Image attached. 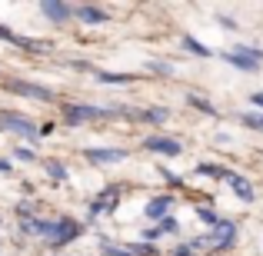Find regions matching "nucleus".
<instances>
[{"label": "nucleus", "instance_id": "nucleus-1", "mask_svg": "<svg viewBox=\"0 0 263 256\" xmlns=\"http://www.w3.org/2000/svg\"><path fill=\"white\" fill-rule=\"evenodd\" d=\"M223 57L230 60L233 67H240V70H247V73L260 70V64H263V50H257V47H237L233 53H223Z\"/></svg>", "mask_w": 263, "mask_h": 256}, {"label": "nucleus", "instance_id": "nucleus-2", "mask_svg": "<svg viewBox=\"0 0 263 256\" xmlns=\"http://www.w3.org/2000/svg\"><path fill=\"white\" fill-rule=\"evenodd\" d=\"M0 130H7V133H17V136H27V140H37V136H40V130L33 127L30 120L17 116V113H4V116H0Z\"/></svg>", "mask_w": 263, "mask_h": 256}, {"label": "nucleus", "instance_id": "nucleus-3", "mask_svg": "<svg viewBox=\"0 0 263 256\" xmlns=\"http://www.w3.org/2000/svg\"><path fill=\"white\" fill-rule=\"evenodd\" d=\"M110 110H100V107H87V103H70L67 107V120L70 123H80V120H97V116H107Z\"/></svg>", "mask_w": 263, "mask_h": 256}, {"label": "nucleus", "instance_id": "nucleus-4", "mask_svg": "<svg viewBox=\"0 0 263 256\" xmlns=\"http://www.w3.org/2000/svg\"><path fill=\"white\" fill-rule=\"evenodd\" d=\"M233 237H237V226H233L230 220H220L217 230H213V237L206 240V243L217 246V250H223V246H230V243H233Z\"/></svg>", "mask_w": 263, "mask_h": 256}, {"label": "nucleus", "instance_id": "nucleus-5", "mask_svg": "<svg viewBox=\"0 0 263 256\" xmlns=\"http://www.w3.org/2000/svg\"><path fill=\"white\" fill-rule=\"evenodd\" d=\"M13 93H24V96H33V100H53V93L47 87H37V84H24V80H10L7 84Z\"/></svg>", "mask_w": 263, "mask_h": 256}, {"label": "nucleus", "instance_id": "nucleus-6", "mask_svg": "<svg viewBox=\"0 0 263 256\" xmlns=\"http://www.w3.org/2000/svg\"><path fill=\"white\" fill-rule=\"evenodd\" d=\"M143 147L154 150V153H163V156H180V143L177 140H167V136H147Z\"/></svg>", "mask_w": 263, "mask_h": 256}, {"label": "nucleus", "instance_id": "nucleus-7", "mask_svg": "<svg viewBox=\"0 0 263 256\" xmlns=\"http://www.w3.org/2000/svg\"><path fill=\"white\" fill-rule=\"evenodd\" d=\"M84 156L90 163H120V160H127L123 150H84Z\"/></svg>", "mask_w": 263, "mask_h": 256}, {"label": "nucleus", "instance_id": "nucleus-8", "mask_svg": "<svg viewBox=\"0 0 263 256\" xmlns=\"http://www.w3.org/2000/svg\"><path fill=\"white\" fill-rule=\"evenodd\" d=\"M40 10H44V17H50L53 24H67V20L73 17V10L67 4H40Z\"/></svg>", "mask_w": 263, "mask_h": 256}, {"label": "nucleus", "instance_id": "nucleus-9", "mask_svg": "<svg viewBox=\"0 0 263 256\" xmlns=\"http://www.w3.org/2000/svg\"><path fill=\"white\" fill-rule=\"evenodd\" d=\"M24 233H37V237L57 240V223H40V220H24Z\"/></svg>", "mask_w": 263, "mask_h": 256}, {"label": "nucleus", "instance_id": "nucleus-10", "mask_svg": "<svg viewBox=\"0 0 263 256\" xmlns=\"http://www.w3.org/2000/svg\"><path fill=\"white\" fill-rule=\"evenodd\" d=\"M170 206H174V200H170V196H157V200H150V203H147V216L163 223V216L170 213Z\"/></svg>", "mask_w": 263, "mask_h": 256}, {"label": "nucleus", "instance_id": "nucleus-11", "mask_svg": "<svg viewBox=\"0 0 263 256\" xmlns=\"http://www.w3.org/2000/svg\"><path fill=\"white\" fill-rule=\"evenodd\" d=\"M73 13H77V17L84 20V24H107V13L97 10V7H77Z\"/></svg>", "mask_w": 263, "mask_h": 256}, {"label": "nucleus", "instance_id": "nucleus-12", "mask_svg": "<svg viewBox=\"0 0 263 256\" xmlns=\"http://www.w3.org/2000/svg\"><path fill=\"white\" fill-rule=\"evenodd\" d=\"M73 237H77V223L73 220H60L57 223V243H70Z\"/></svg>", "mask_w": 263, "mask_h": 256}, {"label": "nucleus", "instance_id": "nucleus-13", "mask_svg": "<svg viewBox=\"0 0 263 256\" xmlns=\"http://www.w3.org/2000/svg\"><path fill=\"white\" fill-rule=\"evenodd\" d=\"M227 180H230V186H233V193H237V196H243V200H253V186L247 183L243 176H233V173H230Z\"/></svg>", "mask_w": 263, "mask_h": 256}, {"label": "nucleus", "instance_id": "nucleus-14", "mask_svg": "<svg viewBox=\"0 0 263 256\" xmlns=\"http://www.w3.org/2000/svg\"><path fill=\"white\" fill-rule=\"evenodd\" d=\"M97 80L100 84H134L130 73H97Z\"/></svg>", "mask_w": 263, "mask_h": 256}, {"label": "nucleus", "instance_id": "nucleus-15", "mask_svg": "<svg viewBox=\"0 0 263 256\" xmlns=\"http://www.w3.org/2000/svg\"><path fill=\"white\" fill-rule=\"evenodd\" d=\"M240 120H243V127H250V130H257V133H263V113H243Z\"/></svg>", "mask_w": 263, "mask_h": 256}, {"label": "nucleus", "instance_id": "nucleus-16", "mask_svg": "<svg viewBox=\"0 0 263 256\" xmlns=\"http://www.w3.org/2000/svg\"><path fill=\"white\" fill-rule=\"evenodd\" d=\"M183 47H186L190 53H197V57H210V50H206L200 40H190V37H186V40H183Z\"/></svg>", "mask_w": 263, "mask_h": 256}, {"label": "nucleus", "instance_id": "nucleus-17", "mask_svg": "<svg viewBox=\"0 0 263 256\" xmlns=\"http://www.w3.org/2000/svg\"><path fill=\"white\" fill-rule=\"evenodd\" d=\"M197 213H200V220H203V223H213V226H217V223H220V216H217V213H213V210H210V206H200V210H197Z\"/></svg>", "mask_w": 263, "mask_h": 256}, {"label": "nucleus", "instance_id": "nucleus-18", "mask_svg": "<svg viewBox=\"0 0 263 256\" xmlns=\"http://www.w3.org/2000/svg\"><path fill=\"white\" fill-rule=\"evenodd\" d=\"M190 103H193L197 110H203V113H217V107H210V103H206V100H200V96H190Z\"/></svg>", "mask_w": 263, "mask_h": 256}, {"label": "nucleus", "instance_id": "nucleus-19", "mask_svg": "<svg viewBox=\"0 0 263 256\" xmlns=\"http://www.w3.org/2000/svg\"><path fill=\"white\" fill-rule=\"evenodd\" d=\"M150 70H157V73H163V77H170V73H174V67H170V64H160V60H154V64H150Z\"/></svg>", "mask_w": 263, "mask_h": 256}, {"label": "nucleus", "instance_id": "nucleus-20", "mask_svg": "<svg viewBox=\"0 0 263 256\" xmlns=\"http://www.w3.org/2000/svg\"><path fill=\"white\" fill-rule=\"evenodd\" d=\"M47 170H50V176H57V180H67V170L60 167V163H50Z\"/></svg>", "mask_w": 263, "mask_h": 256}, {"label": "nucleus", "instance_id": "nucleus-21", "mask_svg": "<svg viewBox=\"0 0 263 256\" xmlns=\"http://www.w3.org/2000/svg\"><path fill=\"white\" fill-rule=\"evenodd\" d=\"M160 233H177V220H163V223H160Z\"/></svg>", "mask_w": 263, "mask_h": 256}, {"label": "nucleus", "instance_id": "nucleus-22", "mask_svg": "<svg viewBox=\"0 0 263 256\" xmlns=\"http://www.w3.org/2000/svg\"><path fill=\"white\" fill-rule=\"evenodd\" d=\"M17 160H24V163H30V160H33V150H27V147H20V150H17Z\"/></svg>", "mask_w": 263, "mask_h": 256}, {"label": "nucleus", "instance_id": "nucleus-23", "mask_svg": "<svg viewBox=\"0 0 263 256\" xmlns=\"http://www.w3.org/2000/svg\"><path fill=\"white\" fill-rule=\"evenodd\" d=\"M190 253H193V246H177L174 256H190Z\"/></svg>", "mask_w": 263, "mask_h": 256}, {"label": "nucleus", "instance_id": "nucleus-24", "mask_svg": "<svg viewBox=\"0 0 263 256\" xmlns=\"http://www.w3.org/2000/svg\"><path fill=\"white\" fill-rule=\"evenodd\" d=\"M250 103H257V107L263 110V93H253V96H250Z\"/></svg>", "mask_w": 263, "mask_h": 256}, {"label": "nucleus", "instance_id": "nucleus-25", "mask_svg": "<svg viewBox=\"0 0 263 256\" xmlns=\"http://www.w3.org/2000/svg\"><path fill=\"white\" fill-rule=\"evenodd\" d=\"M0 37H4V40H17V37L10 33V30H7V27H0Z\"/></svg>", "mask_w": 263, "mask_h": 256}]
</instances>
